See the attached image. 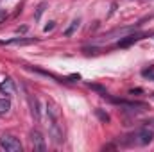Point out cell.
<instances>
[{
	"instance_id": "obj_1",
	"label": "cell",
	"mask_w": 154,
	"mask_h": 152,
	"mask_svg": "<svg viewBox=\"0 0 154 152\" xmlns=\"http://www.w3.org/2000/svg\"><path fill=\"white\" fill-rule=\"evenodd\" d=\"M152 140H154L152 129L142 127V129H136L134 132L127 134L124 138V145H127V147H143V145H149Z\"/></svg>"
},
{
	"instance_id": "obj_2",
	"label": "cell",
	"mask_w": 154,
	"mask_h": 152,
	"mask_svg": "<svg viewBox=\"0 0 154 152\" xmlns=\"http://www.w3.org/2000/svg\"><path fill=\"white\" fill-rule=\"evenodd\" d=\"M0 149H4L5 152H22V143L13 134H2L0 136Z\"/></svg>"
},
{
	"instance_id": "obj_3",
	"label": "cell",
	"mask_w": 154,
	"mask_h": 152,
	"mask_svg": "<svg viewBox=\"0 0 154 152\" xmlns=\"http://www.w3.org/2000/svg\"><path fill=\"white\" fill-rule=\"evenodd\" d=\"M48 132H50V138H52V141H54L56 145H59V143L65 141V138H63V127H61L59 122H50Z\"/></svg>"
},
{
	"instance_id": "obj_4",
	"label": "cell",
	"mask_w": 154,
	"mask_h": 152,
	"mask_svg": "<svg viewBox=\"0 0 154 152\" xmlns=\"http://www.w3.org/2000/svg\"><path fill=\"white\" fill-rule=\"evenodd\" d=\"M31 141H32V147L34 150H39V152H45L47 150V143H45V138L39 131H32L31 132Z\"/></svg>"
},
{
	"instance_id": "obj_5",
	"label": "cell",
	"mask_w": 154,
	"mask_h": 152,
	"mask_svg": "<svg viewBox=\"0 0 154 152\" xmlns=\"http://www.w3.org/2000/svg\"><path fill=\"white\" fill-rule=\"evenodd\" d=\"M0 93H2V95H5V97L14 95V82H13V79H11V77H5V79L0 82Z\"/></svg>"
},
{
	"instance_id": "obj_6",
	"label": "cell",
	"mask_w": 154,
	"mask_h": 152,
	"mask_svg": "<svg viewBox=\"0 0 154 152\" xmlns=\"http://www.w3.org/2000/svg\"><path fill=\"white\" fill-rule=\"evenodd\" d=\"M31 43H36L34 38H13L4 41V45H31Z\"/></svg>"
},
{
	"instance_id": "obj_7",
	"label": "cell",
	"mask_w": 154,
	"mask_h": 152,
	"mask_svg": "<svg viewBox=\"0 0 154 152\" xmlns=\"http://www.w3.org/2000/svg\"><path fill=\"white\" fill-rule=\"evenodd\" d=\"M29 104H31V113L34 116V120L39 122V104H38V99L36 97H29Z\"/></svg>"
},
{
	"instance_id": "obj_8",
	"label": "cell",
	"mask_w": 154,
	"mask_h": 152,
	"mask_svg": "<svg viewBox=\"0 0 154 152\" xmlns=\"http://www.w3.org/2000/svg\"><path fill=\"white\" fill-rule=\"evenodd\" d=\"M143 34H129V36H125V39H120L118 41V47H129V45H133L134 41H138V39H142Z\"/></svg>"
},
{
	"instance_id": "obj_9",
	"label": "cell",
	"mask_w": 154,
	"mask_h": 152,
	"mask_svg": "<svg viewBox=\"0 0 154 152\" xmlns=\"http://www.w3.org/2000/svg\"><path fill=\"white\" fill-rule=\"evenodd\" d=\"M81 27V18H75V20H72V23H70V27L65 31V36H72L74 32H75L77 29Z\"/></svg>"
},
{
	"instance_id": "obj_10",
	"label": "cell",
	"mask_w": 154,
	"mask_h": 152,
	"mask_svg": "<svg viewBox=\"0 0 154 152\" xmlns=\"http://www.w3.org/2000/svg\"><path fill=\"white\" fill-rule=\"evenodd\" d=\"M9 109H11V100H9L7 97L0 99V114H7Z\"/></svg>"
},
{
	"instance_id": "obj_11",
	"label": "cell",
	"mask_w": 154,
	"mask_h": 152,
	"mask_svg": "<svg viewBox=\"0 0 154 152\" xmlns=\"http://www.w3.org/2000/svg\"><path fill=\"white\" fill-rule=\"evenodd\" d=\"M142 75L145 77V79H149V81H154V68H145V70H142Z\"/></svg>"
},
{
	"instance_id": "obj_12",
	"label": "cell",
	"mask_w": 154,
	"mask_h": 152,
	"mask_svg": "<svg viewBox=\"0 0 154 152\" xmlns=\"http://www.w3.org/2000/svg\"><path fill=\"white\" fill-rule=\"evenodd\" d=\"M45 7H47V2H41V4L38 5V9H36V14H34V18H36V20H39V18H41V14H43Z\"/></svg>"
},
{
	"instance_id": "obj_13",
	"label": "cell",
	"mask_w": 154,
	"mask_h": 152,
	"mask_svg": "<svg viewBox=\"0 0 154 152\" xmlns=\"http://www.w3.org/2000/svg\"><path fill=\"white\" fill-rule=\"evenodd\" d=\"M95 113H97V116H99L104 123H106V122H109V114H108V113H104V111H100V109H97Z\"/></svg>"
},
{
	"instance_id": "obj_14",
	"label": "cell",
	"mask_w": 154,
	"mask_h": 152,
	"mask_svg": "<svg viewBox=\"0 0 154 152\" xmlns=\"http://www.w3.org/2000/svg\"><path fill=\"white\" fill-rule=\"evenodd\" d=\"M54 27H56V22H48V23H47V25L43 27V31H45V32H50V31H52Z\"/></svg>"
},
{
	"instance_id": "obj_15",
	"label": "cell",
	"mask_w": 154,
	"mask_h": 152,
	"mask_svg": "<svg viewBox=\"0 0 154 152\" xmlns=\"http://www.w3.org/2000/svg\"><path fill=\"white\" fill-rule=\"evenodd\" d=\"M4 16H5V13H4V11H0V18H4Z\"/></svg>"
},
{
	"instance_id": "obj_16",
	"label": "cell",
	"mask_w": 154,
	"mask_h": 152,
	"mask_svg": "<svg viewBox=\"0 0 154 152\" xmlns=\"http://www.w3.org/2000/svg\"><path fill=\"white\" fill-rule=\"evenodd\" d=\"M151 123H152V125H154V120H152V122H151Z\"/></svg>"
}]
</instances>
